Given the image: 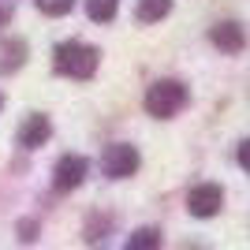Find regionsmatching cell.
Returning a JSON list of instances; mask_svg holds the SVG:
<instances>
[{
  "label": "cell",
  "instance_id": "cell-2",
  "mask_svg": "<svg viewBox=\"0 0 250 250\" xmlns=\"http://www.w3.org/2000/svg\"><path fill=\"white\" fill-rule=\"evenodd\" d=\"M183 104H187V86L176 83V79H161V83L149 86V94H146V112L157 116V120L176 116Z\"/></svg>",
  "mask_w": 250,
  "mask_h": 250
},
{
  "label": "cell",
  "instance_id": "cell-5",
  "mask_svg": "<svg viewBox=\"0 0 250 250\" xmlns=\"http://www.w3.org/2000/svg\"><path fill=\"white\" fill-rule=\"evenodd\" d=\"M220 202H224V194H220L217 183H202V187L190 190L187 206H190V213H194V217H217Z\"/></svg>",
  "mask_w": 250,
  "mask_h": 250
},
{
  "label": "cell",
  "instance_id": "cell-1",
  "mask_svg": "<svg viewBox=\"0 0 250 250\" xmlns=\"http://www.w3.org/2000/svg\"><path fill=\"white\" fill-rule=\"evenodd\" d=\"M56 71L67 79H94L97 71V49L83 42H63L56 49Z\"/></svg>",
  "mask_w": 250,
  "mask_h": 250
},
{
  "label": "cell",
  "instance_id": "cell-13",
  "mask_svg": "<svg viewBox=\"0 0 250 250\" xmlns=\"http://www.w3.org/2000/svg\"><path fill=\"white\" fill-rule=\"evenodd\" d=\"M8 22V4H0V26Z\"/></svg>",
  "mask_w": 250,
  "mask_h": 250
},
{
  "label": "cell",
  "instance_id": "cell-4",
  "mask_svg": "<svg viewBox=\"0 0 250 250\" xmlns=\"http://www.w3.org/2000/svg\"><path fill=\"white\" fill-rule=\"evenodd\" d=\"M86 157H79V153H67V157H60V165H56V172H52V183H56V190H75L79 183L86 179Z\"/></svg>",
  "mask_w": 250,
  "mask_h": 250
},
{
  "label": "cell",
  "instance_id": "cell-6",
  "mask_svg": "<svg viewBox=\"0 0 250 250\" xmlns=\"http://www.w3.org/2000/svg\"><path fill=\"white\" fill-rule=\"evenodd\" d=\"M49 135H52V124H49V116H42V112L26 116V124L19 127V142H22L26 149L45 146V142H49Z\"/></svg>",
  "mask_w": 250,
  "mask_h": 250
},
{
  "label": "cell",
  "instance_id": "cell-11",
  "mask_svg": "<svg viewBox=\"0 0 250 250\" xmlns=\"http://www.w3.org/2000/svg\"><path fill=\"white\" fill-rule=\"evenodd\" d=\"M38 8H42L45 15H67V11L75 8V0H38Z\"/></svg>",
  "mask_w": 250,
  "mask_h": 250
},
{
  "label": "cell",
  "instance_id": "cell-3",
  "mask_svg": "<svg viewBox=\"0 0 250 250\" xmlns=\"http://www.w3.org/2000/svg\"><path fill=\"white\" fill-rule=\"evenodd\" d=\"M101 168H104V176H108V179H127L138 168V149L124 146V142H120V146H108L104 157H101Z\"/></svg>",
  "mask_w": 250,
  "mask_h": 250
},
{
  "label": "cell",
  "instance_id": "cell-10",
  "mask_svg": "<svg viewBox=\"0 0 250 250\" xmlns=\"http://www.w3.org/2000/svg\"><path fill=\"white\" fill-rule=\"evenodd\" d=\"M157 243H161V231H157V228H138L135 235L127 239V247H131V250H153Z\"/></svg>",
  "mask_w": 250,
  "mask_h": 250
},
{
  "label": "cell",
  "instance_id": "cell-8",
  "mask_svg": "<svg viewBox=\"0 0 250 250\" xmlns=\"http://www.w3.org/2000/svg\"><path fill=\"white\" fill-rule=\"evenodd\" d=\"M168 11H172V0H138V22H157V19H165Z\"/></svg>",
  "mask_w": 250,
  "mask_h": 250
},
{
  "label": "cell",
  "instance_id": "cell-12",
  "mask_svg": "<svg viewBox=\"0 0 250 250\" xmlns=\"http://www.w3.org/2000/svg\"><path fill=\"white\" fill-rule=\"evenodd\" d=\"M239 165L250 172V138H247V142H239Z\"/></svg>",
  "mask_w": 250,
  "mask_h": 250
},
{
  "label": "cell",
  "instance_id": "cell-7",
  "mask_svg": "<svg viewBox=\"0 0 250 250\" xmlns=\"http://www.w3.org/2000/svg\"><path fill=\"white\" fill-rule=\"evenodd\" d=\"M213 45L220 52H239L247 45V34L239 22H220V26H213Z\"/></svg>",
  "mask_w": 250,
  "mask_h": 250
},
{
  "label": "cell",
  "instance_id": "cell-9",
  "mask_svg": "<svg viewBox=\"0 0 250 250\" xmlns=\"http://www.w3.org/2000/svg\"><path fill=\"white\" fill-rule=\"evenodd\" d=\"M116 8H120V0H86V15H90L94 22L116 19Z\"/></svg>",
  "mask_w": 250,
  "mask_h": 250
}]
</instances>
